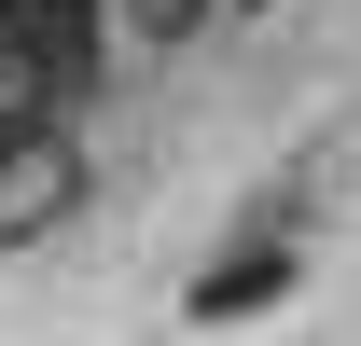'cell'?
<instances>
[{"mask_svg":"<svg viewBox=\"0 0 361 346\" xmlns=\"http://www.w3.org/2000/svg\"><path fill=\"white\" fill-rule=\"evenodd\" d=\"M97 194L84 139L70 125H0V250H42V236H70Z\"/></svg>","mask_w":361,"mask_h":346,"instance_id":"1","label":"cell"},{"mask_svg":"<svg viewBox=\"0 0 361 346\" xmlns=\"http://www.w3.org/2000/svg\"><path fill=\"white\" fill-rule=\"evenodd\" d=\"M292 277H306V250H292V236H250V250H223L195 291H180V319H195V333H223V319H264V305H292Z\"/></svg>","mask_w":361,"mask_h":346,"instance_id":"2","label":"cell"},{"mask_svg":"<svg viewBox=\"0 0 361 346\" xmlns=\"http://www.w3.org/2000/svg\"><path fill=\"white\" fill-rule=\"evenodd\" d=\"M0 42L28 56V70H84V42H97V0H0Z\"/></svg>","mask_w":361,"mask_h":346,"instance_id":"3","label":"cell"},{"mask_svg":"<svg viewBox=\"0 0 361 346\" xmlns=\"http://www.w3.org/2000/svg\"><path fill=\"white\" fill-rule=\"evenodd\" d=\"M111 14H126L139 56H180V42H209V14H223V0H111Z\"/></svg>","mask_w":361,"mask_h":346,"instance_id":"4","label":"cell"},{"mask_svg":"<svg viewBox=\"0 0 361 346\" xmlns=\"http://www.w3.org/2000/svg\"><path fill=\"white\" fill-rule=\"evenodd\" d=\"M223 14H264V0H223Z\"/></svg>","mask_w":361,"mask_h":346,"instance_id":"5","label":"cell"}]
</instances>
